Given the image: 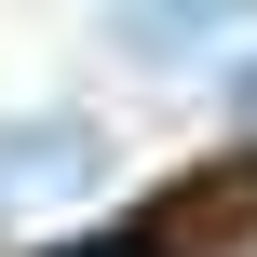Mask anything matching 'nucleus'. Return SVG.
<instances>
[{"label": "nucleus", "instance_id": "obj_1", "mask_svg": "<svg viewBox=\"0 0 257 257\" xmlns=\"http://www.w3.org/2000/svg\"><path fill=\"white\" fill-rule=\"evenodd\" d=\"M257 0H108V54H136V68H176V54H217V41H244Z\"/></svg>", "mask_w": 257, "mask_h": 257}, {"label": "nucleus", "instance_id": "obj_2", "mask_svg": "<svg viewBox=\"0 0 257 257\" xmlns=\"http://www.w3.org/2000/svg\"><path fill=\"white\" fill-rule=\"evenodd\" d=\"M81 176H108V136H95L81 108L0 122V203H14V190H81Z\"/></svg>", "mask_w": 257, "mask_h": 257}, {"label": "nucleus", "instance_id": "obj_3", "mask_svg": "<svg viewBox=\"0 0 257 257\" xmlns=\"http://www.w3.org/2000/svg\"><path fill=\"white\" fill-rule=\"evenodd\" d=\"M230 122H257V54H230Z\"/></svg>", "mask_w": 257, "mask_h": 257}, {"label": "nucleus", "instance_id": "obj_4", "mask_svg": "<svg viewBox=\"0 0 257 257\" xmlns=\"http://www.w3.org/2000/svg\"><path fill=\"white\" fill-rule=\"evenodd\" d=\"M54 257H149V244H54Z\"/></svg>", "mask_w": 257, "mask_h": 257}]
</instances>
